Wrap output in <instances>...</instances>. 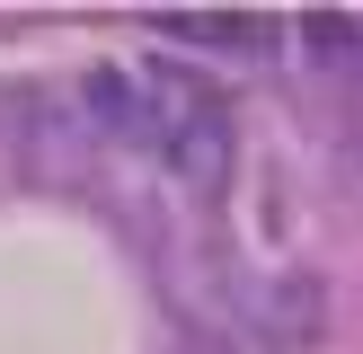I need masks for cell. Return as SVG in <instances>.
<instances>
[{"label": "cell", "mask_w": 363, "mask_h": 354, "mask_svg": "<svg viewBox=\"0 0 363 354\" xmlns=\"http://www.w3.org/2000/svg\"><path fill=\"white\" fill-rule=\"evenodd\" d=\"M301 53H311V62H354V53H363V27H354V18H337V9H311V18H301Z\"/></svg>", "instance_id": "5b68a950"}, {"label": "cell", "mask_w": 363, "mask_h": 354, "mask_svg": "<svg viewBox=\"0 0 363 354\" xmlns=\"http://www.w3.org/2000/svg\"><path fill=\"white\" fill-rule=\"evenodd\" d=\"M151 80V151L160 169L186 195H222L240 169V133H230V106L213 98L195 71H142Z\"/></svg>", "instance_id": "6da1fadb"}, {"label": "cell", "mask_w": 363, "mask_h": 354, "mask_svg": "<svg viewBox=\"0 0 363 354\" xmlns=\"http://www.w3.org/2000/svg\"><path fill=\"white\" fill-rule=\"evenodd\" d=\"M248 336L266 354H293V346H319L328 336V283L311 266H275V275L248 283Z\"/></svg>", "instance_id": "7a4b0ae2"}, {"label": "cell", "mask_w": 363, "mask_h": 354, "mask_svg": "<svg viewBox=\"0 0 363 354\" xmlns=\"http://www.w3.org/2000/svg\"><path fill=\"white\" fill-rule=\"evenodd\" d=\"M186 354H266L257 336H186Z\"/></svg>", "instance_id": "8992f818"}, {"label": "cell", "mask_w": 363, "mask_h": 354, "mask_svg": "<svg viewBox=\"0 0 363 354\" xmlns=\"http://www.w3.org/2000/svg\"><path fill=\"white\" fill-rule=\"evenodd\" d=\"M169 35L213 45V53H266V18H248V9H186V18H169Z\"/></svg>", "instance_id": "277c9868"}, {"label": "cell", "mask_w": 363, "mask_h": 354, "mask_svg": "<svg viewBox=\"0 0 363 354\" xmlns=\"http://www.w3.org/2000/svg\"><path fill=\"white\" fill-rule=\"evenodd\" d=\"M80 124L98 142H142L151 151V80L142 71H124V62H98V71H80Z\"/></svg>", "instance_id": "3957f363"}]
</instances>
